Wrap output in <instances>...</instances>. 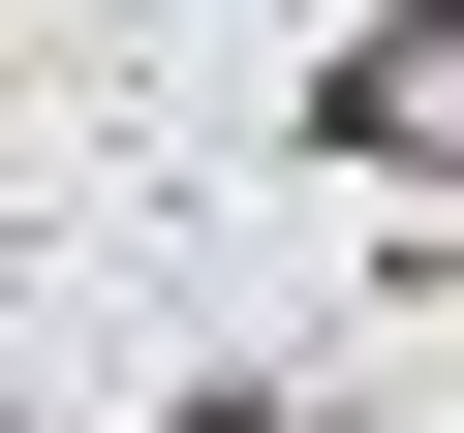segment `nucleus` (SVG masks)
I'll use <instances>...</instances> for the list:
<instances>
[{
  "label": "nucleus",
  "mask_w": 464,
  "mask_h": 433,
  "mask_svg": "<svg viewBox=\"0 0 464 433\" xmlns=\"http://www.w3.org/2000/svg\"><path fill=\"white\" fill-rule=\"evenodd\" d=\"M372 186H464V0H402V32H341V93H310Z\"/></svg>",
  "instance_id": "f257e3e1"
}]
</instances>
